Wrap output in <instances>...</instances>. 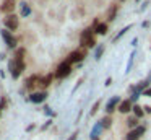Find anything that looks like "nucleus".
I'll return each instance as SVG.
<instances>
[{
	"mask_svg": "<svg viewBox=\"0 0 151 140\" xmlns=\"http://www.w3.org/2000/svg\"><path fill=\"white\" fill-rule=\"evenodd\" d=\"M8 70H10L12 78H18L21 75V72L24 70V62L18 60V59H12V60L8 62Z\"/></svg>",
	"mask_w": 151,
	"mask_h": 140,
	"instance_id": "obj_1",
	"label": "nucleus"
},
{
	"mask_svg": "<svg viewBox=\"0 0 151 140\" xmlns=\"http://www.w3.org/2000/svg\"><path fill=\"white\" fill-rule=\"evenodd\" d=\"M0 36L4 38L5 44H7L10 49H15V47H17V39L13 38V34H12L8 29H0Z\"/></svg>",
	"mask_w": 151,
	"mask_h": 140,
	"instance_id": "obj_2",
	"label": "nucleus"
},
{
	"mask_svg": "<svg viewBox=\"0 0 151 140\" xmlns=\"http://www.w3.org/2000/svg\"><path fill=\"white\" fill-rule=\"evenodd\" d=\"M4 25L7 26L8 31H15V29L18 28V25H20V21H18V16H15L13 13L12 15H7L4 18Z\"/></svg>",
	"mask_w": 151,
	"mask_h": 140,
	"instance_id": "obj_3",
	"label": "nucleus"
},
{
	"mask_svg": "<svg viewBox=\"0 0 151 140\" xmlns=\"http://www.w3.org/2000/svg\"><path fill=\"white\" fill-rule=\"evenodd\" d=\"M70 72H72V65L65 60V62H62V64L59 65V68H57V72H55V77L57 78H65V77L70 75Z\"/></svg>",
	"mask_w": 151,
	"mask_h": 140,
	"instance_id": "obj_4",
	"label": "nucleus"
},
{
	"mask_svg": "<svg viewBox=\"0 0 151 140\" xmlns=\"http://www.w3.org/2000/svg\"><path fill=\"white\" fill-rule=\"evenodd\" d=\"M81 44L86 46V47H93V46L96 44L94 38H93V31L91 29H85L81 34Z\"/></svg>",
	"mask_w": 151,
	"mask_h": 140,
	"instance_id": "obj_5",
	"label": "nucleus"
},
{
	"mask_svg": "<svg viewBox=\"0 0 151 140\" xmlns=\"http://www.w3.org/2000/svg\"><path fill=\"white\" fill-rule=\"evenodd\" d=\"M86 57V51H73L72 54L67 57V62H68L70 65L72 64H75V62H80V60H83V59Z\"/></svg>",
	"mask_w": 151,
	"mask_h": 140,
	"instance_id": "obj_6",
	"label": "nucleus"
},
{
	"mask_svg": "<svg viewBox=\"0 0 151 140\" xmlns=\"http://www.w3.org/2000/svg\"><path fill=\"white\" fill-rule=\"evenodd\" d=\"M15 0H4V3L0 5V12L5 13V15H12V12L15 10Z\"/></svg>",
	"mask_w": 151,
	"mask_h": 140,
	"instance_id": "obj_7",
	"label": "nucleus"
},
{
	"mask_svg": "<svg viewBox=\"0 0 151 140\" xmlns=\"http://www.w3.org/2000/svg\"><path fill=\"white\" fill-rule=\"evenodd\" d=\"M39 80H41V77H37V75H31V77L28 78L26 81H24V86H26V90H33L36 85H39Z\"/></svg>",
	"mask_w": 151,
	"mask_h": 140,
	"instance_id": "obj_8",
	"label": "nucleus"
},
{
	"mask_svg": "<svg viewBox=\"0 0 151 140\" xmlns=\"http://www.w3.org/2000/svg\"><path fill=\"white\" fill-rule=\"evenodd\" d=\"M46 98H47L46 91H37V93H33L29 96V101H33V103H42V101H46Z\"/></svg>",
	"mask_w": 151,
	"mask_h": 140,
	"instance_id": "obj_9",
	"label": "nucleus"
},
{
	"mask_svg": "<svg viewBox=\"0 0 151 140\" xmlns=\"http://www.w3.org/2000/svg\"><path fill=\"white\" fill-rule=\"evenodd\" d=\"M143 132H145V127H137L135 130H132V132L128 133L125 140H138V139H140V135H141Z\"/></svg>",
	"mask_w": 151,
	"mask_h": 140,
	"instance_id": "obj_10",
	"label": "nucleus"
},
{
	"mask_svg": "<svg viewBox=\"0 0 151 140\" xmlns=\"http://www.w3.org/2000/svg\"><path fill=\"white\" fill-rule=\"evenodd\" d=\"M130 109H132V101L130 99H125L119 104V111H120V112H128Z\"/></svg>",
	"mask_w": 151,
	"mask_h": 140,
	"instance_id": "obj_11",
	"label": "nucleus"
},
{
	"mask_svg": "<svg viewBox=\"0 0 151 140\" xmlns=\"http://www.w3.org/2000/svg\"><path fill=\"white\" fill-rule=\"evenodd\" d=\"M52 80H54V75H46L44 78H41V80H39V85L42 88H47L50 83H52Z\"/></svg>",
	"mask_w": 151,
	"mask_h": 140,
	"instance_id": "obj_12",
	"label": "nucleus"
},
{
	"mask_svg": "<svg viewBox=\"0 0 151 140\" xmlns=\"http://www.w3.org/2000/svg\"><path fill=\"white\" fill-rule=\"evenodd\" d=\"M98 34H106L107 33V25L106 23H96V31Z\"/></svg>",
	"mask_w": 151,
	"mask_h": 140,
	"instance_id": "obj_13",
	"label": "nucleus"
},
{
	"mask_svg": "<svg viewBox=\"0 0 151 140\" xmlns=\"http://www.w3.org/2000/svg\"><path fill=\"white\" fill-rule=\"evenodd\" d=\"M117 103H119V98L117 96L112 98V99L107 103V106H106V111H107V112H112V111L115 109V104H117Z\"/></svg>",
	"mask_w": 151,
	"mask_h": 140,
	"instance_id": "obj_14",
	"label": "nucleus"
},
{
	"mask_svg": "<svg viewBox=\"0 0 151 140\" xmlns=\"http://www.w3.org/2000/svg\"><path fill=\"white\" fill-rule=\"evenodd\" d=\"M29 13H31L29 5H28L26 2H23V3H21V16H28Z\"/></svg>",
	"mask_w": 151,
	"mask_h": 140,
	"instance_id": "obj_15",
	"label": "nucleus"
},
{
	"mask_svg": "<svg viewBox=\"0 0 151 140\" xmlns=\"http://www.w3.org/2000/svg\"><path fill=\"white\" fill-rule=\"evenodd\" d=\"M133 111H135V117H138V119H140V117H143V109H141L138 104L133 107Z\"/></svg>",
	"mask_w": 151,
	"mask_h": 140,
	"instance_id": "obj_16",
	"label": "nucleus"
},
{
	"mask_svg": "<svg viewBox=\"0 0 151 140\" xmlns=\"http://www.w3.org/2000/svg\"><path fill=\"white\" fill-rule=\"evenodd\" d=\"M128 127H137L138 125V117H130V119L127 120Z\"/></svg>",
	"mask_w": 151,
	"mask_h": 140,
	"instance_id": "obj_17",
	"label": "nucleus"
},
{
	"mask_svg": "<svg viewBox=\"0 0 151 140\" xmlns=\"http://www.w3.org/2000/svg\"><path fill=\"white\" fill-rule=\"evenodd\" d=\"M24 52H26V51H24L23 47H21V49H18V51H17V55H15V59H18V60H23Z\"/></svg>",
	"mask_w": 151,
	"mask_h": 140,
	"instance_id": "obj_18",
	"label": "nucleus"
},
{
	"mask_svg": "<svg viewBox=\"0 0 151 140\" xmlns=\"http://www.w3.org/2000/svg\"><path fill=\"white\" fill-rule=\"evenodd\" d=\"M101 122H102L101 125H102V127H106V129H107V127L111 125V122H112V120H111V117H104V119H102Z\"/></svg>",
	"mask_w": 151,
	"mask_h": 140,
	"instance_id": "obj_19",
	"label": "nucleus"
},
{
	"mask_svg": "<svg viewBox=\"0 0 151 140\" xmlns=\"http://www.w3.org/2000/svg\"><path fill=\"white\" fill-rule=\"evenodd\" d=\"M130 28H132V26H130V25H128V26H125V28H124V29H122V31H120V33H119V34H117V38H115V41H117V39H119V38H120V36H124V34H125V33H127V31H128V29H130Z\"/></svg>",
	"mask_w": 151,
	"mask_h": 140,
	"instance_id": "obj_20",
	"label": "nucleus"
},
{
	"mask_svg": "<svg viewBox=\"0 0 151 140\" xmlns=\"http://www.w3.org/2000/svg\"><path fill=\"white\" fill-rule=\"evenodd\" d=\"M104 52V46H99V49L96 51V59H101V54Z\"/></svg>",
	"mask_w": 151,
	"mask_h": 140,
	"instance_id": "obj_21",
	"label": "nucleus"
},
{
	"mask_svg": "<svg viewBox=\"0 0 151 140\" xmlns=\"http://www.w3.org/2000/svg\"><path fill=\"white\" fill-rule=\"evenodd\" d=\"M98 109H99V101L94 104V106H93V109H91V116H94V114H96V111H98Z\"/></svg>",
	"mask_w": 151,
	"mask_h": 140,
	"instance_id": "obj_22",
	"label": "nucleus"
},
{
	"mask_svg": "<svg viewBox=\"0 0 151 140\" xmlns=\"http://www.w3.org/2000/svg\"><path fill=\"white\" fill-rule=\"evenodd\" d=\"M5 106H7V98H2V101H0V109H5Z\"/></svg>",
	"mask_w": 151,
	"mask_h": 140,
	"instance_id": "obj_23",
	"label": "nucleus"
},
{
	"mask_svg": "<svg viewBox=\"0 0 151 140\" xmlns=\"http://www.w3.org/2000/svg\"><path fill=\"white\" fill-rule=\"evenodd\" d=\"M50 122H52V120H47V122H46V124H44V125H42V130H44V129H47V127L50 125Z\"/></svg>",
	"mask_w": 151,
	"mask_h": 140,
	"instance_id": "obj_24",
	"label": "nucleus"
},
{
	"mask_svg": "<svg viewBox=\"0 0 151 140\" xmlns=\"http://www.w3.org/2000/svg\"><path fill=\"white\" fill-rule=\"evenodd\" d=\"M75 139H76V133H73V135H72V137H70V139H68V140H75Z\"/></svg>",
	"mask_w": 151,
	"mask_h": 140,
	"instance_id": "obj_25",
	"label": "nucleus"
},
{
	"mask_svg": "<svg viewBox=\"0 0 151 140\" xmlns=\"http://www.w3.org/2000/svg\"><path fill=\"white\" fill-rule=\"evenodd\" d=\"M146 94H148V96H151V90H146Z\"/></svg>",
	"mask_w": 151,
	"mask_h": 140,
	"instance_id": "obj_26",
	"label": "nucleus"
}]
</instances>
